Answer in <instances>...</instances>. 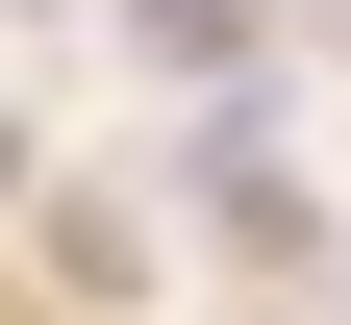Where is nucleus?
Wrapping results in <instances>:
<instances>
[{
	"label": "nucleus",
	"mask_w": 351,
	"mask_h": 325,
	"mask_svg": "<svg viewBox=\"0 0 351 325\" xmlns=\"http://www.w3.org/2000/svg\"><path fill=\"white\" fill-rule=\"evenodd\" d=\"M176 200H201V225H226V250H301V151H276V125H201V151H176Z\"/></svg>",
	"instance_id": "obj_1"
},
{
	"label": "nucleus",
	"mask_w": 351,
	"mask_h": 325,
	"mask_svg": "<svg viewBox=\"0 0 351 325\" xmlns=\"http://www.w3.org/2000/svg\"><path fill=\"white\" fill-rule=\"evenodd\" d=\"M25 25H51V0H25Z\"/></svg>",
	"instance_id": "obj_2"
},
{
	"label": "nucleus",
	"mask_w": 351,
	"mask_h": 325,
	"mask_svg": "<svg viewBox=\"0 0 351 325\" xmlns=\"http://www.w3.org/2000/svg\"><path fill=\"white\" fill-rule=\"evenodd\" d=\"M0 175H25V151H0Z\"/></svg>",
	"instance_id": "obj_3"
}]
</instances>
